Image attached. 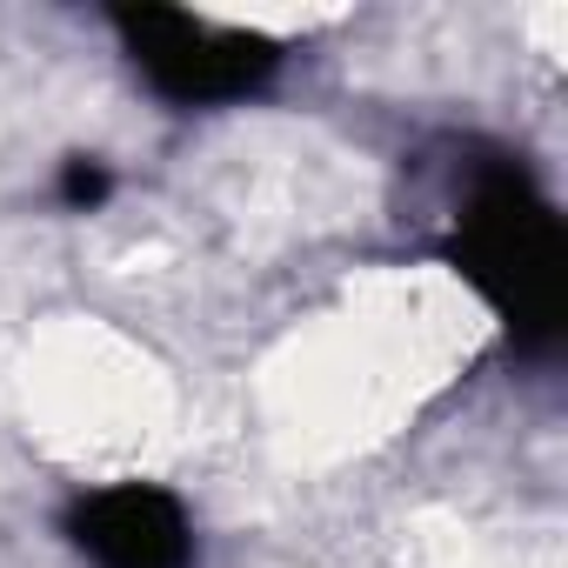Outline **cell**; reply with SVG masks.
Returning <instances> with one entry per match:
<instances>
[{"label": "cell", "mask_w": 568, "mask_h": 568, "mask_svg": "<svg viewBox=\"0 0 568 568\" xmlns=\"http://www.w3.org/2000/svg\"><path fill=\"white\" fill-rule=\"evenodd\" d=\"M448 261L468 288L495 308V322L521 348H548L561 335L568 302V241L555 201L535 187L521 161H475L455 181L448 207Z\"/></svg>", "instance_id": "6da1fadb"}, {"label": "cell", "mask_w": 568, "mask_h": 568, "mask_svg": "<svg viewBox=\"0 0 568 568\" xmlns=\"http://www.w3.org/2000/svg\"><path fill=\"white\" fill-rule=\"evenodd\" d=\"M128 68L174 108H234L254 101L281 74V41L241 21L187 14V8H121L114 14Z\"/></svg>", "instance_id": "7a4b0ae2"}, {"label": "cell", "mask_w": 568, "mask_h": 568, "mask_svg": "<svg viewBox=\"0 0 568 568\" xmlns=\"http://www.w3.org/2000/svg\"><path fill=\"white\" fill-rule=\"evenodd\" d=\"M68 541L88 568H194V515L161 481H108L68 508Z\"/></svg>", "instance_id": "3957f363"}, {"label": "cell", "mask_w": 568, "mask_h": 568, "mask_svg": "<svg viewBox=\"0 0 568 568\" xmlns=\"http://www.w3.org/2000/svg\"><path fill=\"white\" fill-rule=\"evenodd\" d=\"M61 194H68V207H94V201H108V168H101L94 154H74L68 174H61Z\"/></svg>", "instance_id": "277c9868"}]
</instances>
